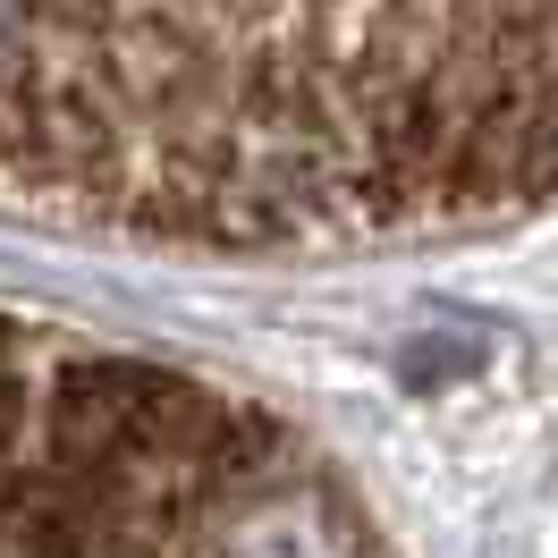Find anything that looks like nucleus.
<instances>
[{
    "instance_id": "obj_1",
    "label": "nucleus",
    "mask_w": 558,
    "mask_h": 558,
    "mask_svg": "<svg viewBox=\"0 0 558 558\" xmlns=\"http://www.w3.org/2000/svg\"><path fill=\"white\" fill-rule=\"evenodd\" d=\"M558 195V0H0V211L381 254Z\"/></svg>"
},
{
    "instance_id": "obj_2",
    "label": "nucleus",
    "mask_w": 558,
    "mask_h": 558,
    "mask_svg": "<svg viewBox=\"0 0 558 558\" xmlns=\"http://www.w3.org/2000/svg\"><path fill=\"white\" fill-rule=\"evenodd\" d=\"M0 558H389V542L271 407L0 314Z\"/></svg>"
}]
</instances>
